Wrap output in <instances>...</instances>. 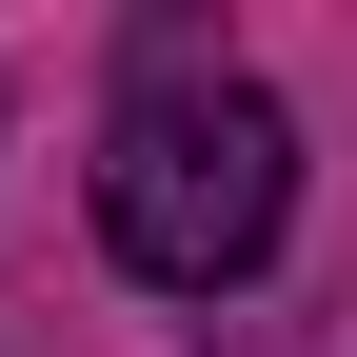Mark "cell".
Instances as JSON below:
<instances>
[{
  "instance_id": "obj_1",
  "label": "cell",
  "mask_w": 357,
  "mask_h": 357,
  "mask_svg": "<svg viewBox=\"0 0 357 357\" xmlns=\"http://www.w3.org/2000/svg\"><path fill=\"white\" fill-rule=\"evenodd\" d=\"M298 218V119L218 60H159L139 100L100 119V258L159 298H238Z\"/></svg>"
}]
</instances>
